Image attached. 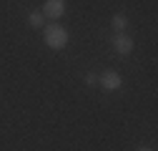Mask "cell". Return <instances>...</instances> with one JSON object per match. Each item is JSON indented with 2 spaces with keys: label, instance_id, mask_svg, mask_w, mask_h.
I'll return each instance as SVG.
<instances>
[{
  "label": "cell",
  "instance_id": "8",
  "mask_svg": "<svg viewBox=\"0 0 158 151\" xmlns=\"http://www.w3.org/2000/svg\"><path fill=\"white\" fill-rule=\"evenodd\" d=\"M138 151H151V149H138Z\"/></svg>",
  "mask_w": 158,
  "mask_h": 151
},
{
  "label": "cell",
  "instance_id": "2",
  "mask_svg": "<svg viewBox=\"0 0 158 151\" xmlns=\"http://www.w3.org/2000/svg\"><path fill=\"white\" fill-rule=\"evenodd\" d=\"M113 50L118 55H128L133 50V41H131L126 33H118V35H113Z\"/></svg>",
  "mask_w": 158,
  "mask_h": 151
},
{
  "label": "cell",
  "instance_id": "5",
  "mask_svg": "<svg viewBox=\"0 0 158 151\" xmlns=\"http://www.w3.org/2000/svg\"><path fill=\"white\" fill-rule=\"evenodd\" d=\"M110 25H113L115 33H123V30L128 28V18H126L123 13H115V15H113V20H110Z\"/></svg>",
  "mask_w": 158,
  "mask_h": 151
},
{
  "label": "cell",
  "instance_id": "3",
  "mask_svg": "<svg viewBox=\"0 0 158 151\" xmlns=\"http://www.w3.org/2000/svg\"><path fill=\"white\" fill-rule=\"evenodd\" d=\"M98 81H101V86H103L106 91H118V88L123 86V78H121V76H118L115 71H106Z\"/></svg>",
  "mask_w": 158,
  "mask_h": 151
},
{
  "label": "cell",
  "instance_id": "4",
  "mask_svg": "<svg viewBox=\"0 0 158 151\" xmlns=\"http://www.w3.org/2000/svg\"><path fill=\"white\" fill-rule=\"evenodd\" d=\"M43 13H45L48 18H60V15L65 13V0H45Z\"/></svg>",
  "mask_w": 158,
  "mask_h": 151
},
{
  "label": "cell",
  "instance_id": "7",
  "mask_svg": "<svg viewBox=\"0 0 158 151\" xmlns=\"http://www.w3.org/2000/svg\"><path fill=\"white\" fill-rule=\"evenodd\" d=\"M85 83H88V86L98 83V76H95V73H88V76H85Z\"/></svg>",
  "mask_w": 158,
  "mask_h": 151
},
{
  "label": "cell",
  "instance_id": "1",
  "mask_svg": "<svg viewBox=\"0 0 158 151\" xmlns=\"http://www.w3.org/2000/svg\"><path fill=\"white\" fill-rule=\"evenodd\" d=\"M45 43L53 50H63L68 45V30L63 25H48L45 28Z\"/></svg>",
  "mask_w": 158,
  "mask_h": 151
},
{
  "label": "cell",
  "instance_id": "6",
  "mask_svg": "<svg viewBox=\"0 0 158 151\" xmlns=\"http://www.w3.org/2000/svg\"><path fill=\"white\" fill-rule=\"evenodd\" d=\"M43 18H45L43 10H33V13L28 15V23H30L33 28H43Z\"/></svg>",
  "mask_w": 158,
  "mask_h": 151
}]
</instances>
